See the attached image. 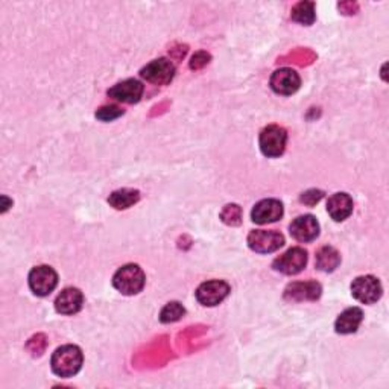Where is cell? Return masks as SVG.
<instances>
[{
  "label": "cell",
  "instance_id": "obj_15",
  "mask_svg": "<svg viewBox=\"0 0 389 389\" xmlns=\"http://www.w3.org/2000/svg\"><path fill=\"white\" fill-rule=\"evenodd\" d=\"M321 295V286L317 281L306 283H292L288 286L285 297L289 301H306V300H318Z\"/></svg>",
  "mask_w": 389,
  "mask_h": 389
},
{
  "label": "cell",
  "instance_id": "obj_10",
  "mask_svg": "<svg viewBox=\"0 0 389 389\" xmlns=\"http://www.w3.org/2000/svg\"><path fill=\"white\" fill-rule=\"evenodd\" d=\"M301 86V79L298 73L292 69H280L272 73L271 77V89L278 94H289L295 93Z\"/></svg>",
  "mask_w": 389,
  "mask_h": 389
},
{
  "label": "cell",
  "instance_id": "obj_6",
  "mask_svg": "<svg viewBox=\"0 0 389 389\" xmlns=\"http://www.w3.org/2000/svg\"><path fill=\"white\" fill-rule=\"evenodd\" d=\"M285 244V237L277 231H265L256 230L251 231L248 236V245L252 251L260 252V254H268V252H274L280 249Z\"/></svg>",
  "mask_w": 389,
  "mask_h": 389
},
{
  "label": "cell",
  "instance_id": "obj_2",
  "mask_svg": "<svg viewBox=\"0 0 389 389\" xmlns=\"http://www.w3.org/2000/svg\"><path fill=\"white\" fill-rule=\"evenodd\" d=\"M145 272L137 265H125L113 277V285L123 295H135L145 288Z\"/></svg>",
  "mask_w": 389,
  "mask_h": 389
},
{
  "label": "cell",
  "instance_id": "obj_17",
  "mask_svg": "<svg viewBox=\"0 0 389 389\" xmlns=\"http://www.w3.org/2000/svg\"><path fill=\"white\" fill-rule=\"evenodd\" d=\"M362 320H363L362 310L359 308H350L339 315L338 320H336L334 329L341 334H350L359 329Z\"/></svg>",
  "mask_w": 389,
  "mask_h": 389
},
{
  "label": "cell",
  "instance_id": "obj_25",
  "mask_svg": "<svg viewBox=\"0 0 389 389\" xmlns=\"http://www.w3.org/2000/svg\"><path fill=\"white\" fill-rule=\"evenodd\" d=\"M210 60V55H207L205 52H199V54H196L193 58H192V62H191V67L192 69H201L204 67L207 62Z\"/></svg>",
  "mask_w": 389,
  "mask_h": 389
},
{
  "label": "cell",
  "instance_id": "obj_16",
  "mask_svg": "<svg viewBox=\"0 0 389 389\" xmlns=\"http://www.w3.org/2000/svg\"><path fill=\"white\" fill-rule=\"evenodd\" d=\"M327 212L336 222L345 220L353 213V199L349 193H334L327 204Z\"/></svg>",
  "mask_w": 389,
  "mask_h": 389
},
{
  "label": "cell",
  "instance_id": "obj_8",
  "mask_svg": "<svg viewBox=\"0 0 389 389\" xmlns=\"http://www.w3.org/2000/svg\"><path fill=\"white\" fill-rule=\"evenodd\" d=\"M308 264V252L303 248H291L285 254L276 259L274 269L286 276H295Z\"/></svg>",
  "mask_w": 389,
  "mask_h": 389
},
{
  "label": "cell",
  "instance_id": "obj_12",
  "mask_svg": "<svg viewBox=\"0 0 389 389\" xmlns=\"http://www.w3.org/2000/svg\"><path fill=\"white\" fill-rule=\"evenodd\" d=\"M143 94V86L137 79H126L108 90V96L125 103L139 102Z\"/></svg>",
  "mask_w": 389,
  "mask_h": 389
},
{
  "label": "cell",
  "instance_id": "obj_1",
  "mask_svg": "<svg viewBox=\"0 0 389 389\" xmlns=\"http://www.w3.org/2000/svg\"><path fill=\"white\" fill-rule=\"evenodd\" d=\"M82 351L77 345H64L52 356V371L58 377L69 378L79 373L82 366Z\"/></svg>",
  "mask_w": 389,
  "mask_h": 389
},
{
  "label": "cell",
  "instance_id": "obj_9",
  "mask_svg": "<svg viewBox=\"0 0 389 389\" xmlns=\"http://www.w3.org/2000/svg\"><path fill=\"white\" fill-rule=\"evenodd\" d=\"M175 67L169 60L160 58L150 62L148 66L143 67L140 75L148 82L157 84V86H164V84H169L174 78Z\"/></svg>",
  "mask_w": 389,
  "mask_h": 389
},
{
  "label": "cell",
  "instance_id": "obj_26",
  "mask_svg": "<svg viewBox=\"0 0 389 389\" xmlns=\"http://www.w3.org/2000/svg\"><path fill=\"white\" fill-rule=\"evenodd\" d=\"M9 205H13V201H9L6 196H2V213H5L9 208Z\"/></svg>",
  "mask_w": 389,
  "mask_h": 389
},
{
  "label": "cell",
  "instance_id": "obj_21",
  "mask_svg": "<svg viewBox=\"0 0 389 389\" xmlns=\"http://www.w3.org/2000/svg\"><path fill=\"white\" fill-rule=\"evenodd\" d=\"M184 313H186L184 308L178 301L167 303L160 313V321L164 324L175 322L178 320H181L184 317Z\"/></svg>",
  "mask_w": 389,
  "mask_h": 389
},
{
  "label": "cell",
  "instance_id": "obj_14",
  "mask_svg": "<svg viewBox=\"0 0 389 389\" xmlns=\"http://www.w3.org/2000/svg\"><path fill=\"white\" fill-rule=\"evenodd\" d=\"M82 303V292L77 288H67L57 297L55 309L61 315H75L81 310Z\"/></svg>",
  "mask_w": 389,
  "mask_h": 389
},
{
  "label": "cell",
  "instance_id": "obj_20",
  "mask_svg": "<svg viewBox=\"0 0 389 389\" xmlns=\"http://www.w3.org/2000/svg\"><path fill=\"white\" fill-rule=\"evenodd\" d=\"M292 20L301 25H312L315 22V4L300 2L292 9Z\"/></svg>",
  "mask_w": 389,
  "mask_h": 389
},
{
  "label": "cell",
  "instance_id": "obj_11",
  "mask_svg": "<svg viewBox=\"0 0 389 389\" xmlns=\"http://www.w3.org/2000/svg\"><path fill=\"white\" fill-rule=\"evenodd\" d=\"M289 230L292 237L298 242H312L320 235V224L312 215H304L293 219Z\"/></svg>",
  "mask_w": 389,
  "mask_h": 389
},
{
  "label": "cell",
  "instance_id": "obj_19",
  "mask_svg": "<svg viewBox=\"0 0 389 389\" xmlns=\"http://www.w3.org/2000/svg\"><path fill=\"white\" fill-rule=\"evenodd\" d=\"M341 264L339 252L332 247H324L317 254V268L324 272H332Z\"/></svg>",
  "mask_w": 389,
  "mask_h": 389
},
{
  "label": "cell",
  "instance_id": "obj_4",
  "mask_svg": "<svg viewBox=\"0 0 389 389\" xmlns=\"http://www.w3.org/2000/svg\"><path fill=\"white\" fill-rule=\"evenodd\" d=\"M57 285H58V276L50 266L41 265L30 271L29 288L35 293V295L46 297L57 288Z\"/></svg>",
  "mask_w": 389,
  "mask_h": 389
},
{
  "label": "cell",
  "instance_id": "obj_3",
  "mask_svg": "<svg viewBox=\"0 0 389 389\" xmlns=\"http://www.w3.org/2000/svg\"><path fill=\"white\" fill-rule=\"evenodd\" d=\"M288 142L286 131L278 125H269L260 134V150L266 157H280Z\"/></svg>",
  "mask_w": 389,
  "mask_h": 389
},
{
  "label": "cell",
  "instance_id": "obj_13",
  "mask_svg": "<svg viewBox=\"0 0 389 389\" xmlns=\"http://www.w3.org/2000/svg\"><path fill=\"white\" fill-rule=\"evenodd\" d=\"M283 216V204L277 199H264L256 204V207L252 208L251 218L256 224H271L276 222Z\"/></svg>",
  "mask_w": 389,
  "mask_h": 389
},
{
  "label": "cell",
  "instance_id": "obj_7",
  "mask_svg": "<svg viewBox=\"0 0 389 389\" xmlns=\"http://www.w3.org/2000/svg\"><path fill=\"white\" fill-rule=\"evenodd\" d=\"M230 293L228 283L222 280H212L205 281L196 289V300L203 304V306L213 308L222 303Z\"/></svg>",
  "mask_w": 389,
  "mask_h": 389
},
{
  "label": "cell",
  "instance_id": "obj_18",
  "mask_svg": "<svg viewBox=\"0 0 389 389\" xmlns=\"http://www.w3.org/2000/svg\"><path fill=\"white\" fill-rule=\"evenodd\" d=\"M140 193L134 188H122V191H115L110 195L108 203L115 210H125L133 207L135 203H139Z\"/></svg>",
  "mask_w": 389,
  "mask_h": 389
},
{
  "label": "cell",
  "instance_id": "obj_22",
  "mask_svg": "<svg viewBox=\"0 0 389 389\" xmlns=\"http://www.w3.org/2000/svg\"><path fill=\"white\" fill-rule=\"evenodd\" d=\"M240 207L236 204H230L224 208V212L220 213V218L228 225H239L240 224Z\"/></svg>",
  "mask_w": 389,
  "mask_h": 389
},
{
  "label": "cell",
  "instance_id": "obj_23",
  "mask_svg": "<svg viewBox=\"0 0 389 389\" xmlns=\"http://www.w3.org/2000/svg\"><path fill=\"white\" fill-rule=\"evenodd\" d=\"M123 114V111L118 107H114V105H107V107H102L96 111V118L99 120H103V122H108V120H114V119H118L120 118V115Z\"/></svg>",
  "mask_w": 389,
  "mask_h": 389
},
{
  "label": "cell",
  "instance_id": "obj_5",
  "mask_svg": "<svg viewBox=\"0 0 389 389\" xmlns=\"http://www.w3.org/2000/svg\"><path fill=\"white\" fill-rule=\"evenodd\" d=\"M353 297L363 304H374L382 297V285L373 276H362L351 283Z\"/></svg>",
  "mask_w": 389,
  "mask_h": 389
},
{
  "label": "cell",
  "instance_id": "obj_24",
  "mask_svg": "<svg viewBox=\"0 0 389 389\" xmlns=\"http://www.w3.org/2000/svg\"><path fill=\"white\" fill-rule=\"evenodd\" d=\"M322 192L321 191H308L306 193H303L301 195V203L304 204H308V205H315L317 203L321 201V198H322Z\"/></svg>",
  "mask_w": 389,
  "mask_h": 389
}]
</instances>
